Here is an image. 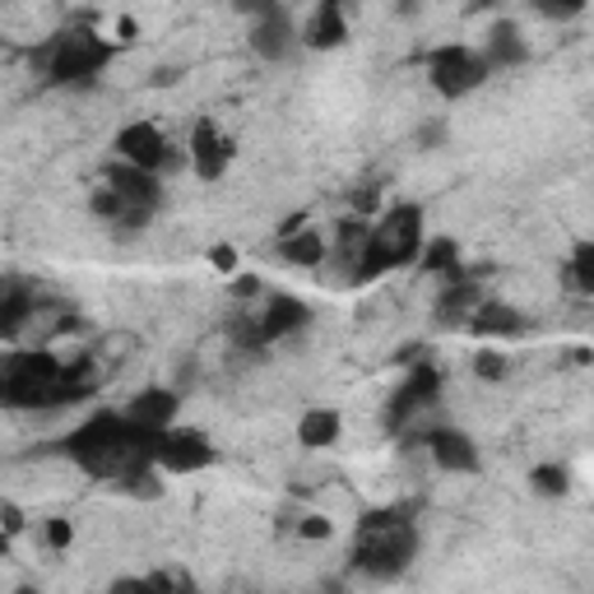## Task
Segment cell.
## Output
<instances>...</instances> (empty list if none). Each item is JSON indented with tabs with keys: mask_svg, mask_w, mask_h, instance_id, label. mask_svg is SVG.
<instances>
[{
	"mask_svg": "<svg viewBox=\"0 0 594 594\" xmlns=\"http://www.w3.org/2000/svg\"><path fill=\"white\" fill-rule=\"evenodd\" d=\"M154 441H158V432H144L125 414H98L66 437V455L84 474L135 483L144 493V483H154V474H148L154 470Z\"/></svg>",
	"mask_w": 594,
	"mask_h": 594,
	"instance_id": "6da1fadb",
	"label": "cell"
},
{
	"mask_svg": "<svg viewBox=\"0 0 594 594\" xmlns=\"http://www.w3.org/2000/svg\"><path fill=\"white\" fill-rule=\"evenodd\" d=\"M98 381L94 363H61L47 349H19L0 358V405H79L98 391Z\"/></svg>",
	"mask_w": 594,
	"mask_h": 594,
	"instance_id": "7a4b0ae2",
	"label": "cell"
},
{
	"mask_svg": "<svg viewBox=\"0 0 594 594\" xmlns=\"http://www.w3.org/2000/svg\"><path fill=\"white\" fill-rule=\"evenodd\" d=\"M418 553V529L405 512H367L358 525L353 543V566L372 581H395L405 576Z\"/></svg>",
	"mask_w": 594,
	"mask_h": 594,
	"instance_id": "3957f363",
	"label": "cell"
},
{
	"mask_svg": "<svg viewBox=\"0 0 594 594\" xmlns=\"http://www.w3.org/2000/svg\"><path fill=\"white\" fill-rule=\"evenodd\" d=\"M418 251H422V209H418V205H395L386 219L372 223V232H367V246L358 251L353 284L381 279V274H386V270L418 261Z\"/></svg>",
	"mask_w": 594,
	"mask_h": 594,
	"instance_id": "277c9868",
	"label": "cell"
},
{
	"mask_svg": "<svg viewBox=\"0 0 594 594\" xmlns=\"http://www.w3.org/2000/svg\"><path fill=\"white\" fill-rule=\"evenodd\" d=\"M112 61V42L94 29H66L42 47V70L52 84H89Z\"/></svg>",
	"mask_w": 594,
	"mask_h": 594,
	"instance_id": "5b68a950",
	"label": "cell"
},
{
	"mask_svg": "<svg viewBox=\"0 0 594 594\" xmlns=\"http://www.w3.org/2000/svg\"><path fill=\"white\" fill-rule=\"evenodd\" d=\"M437 399H441V372H437L432 363H414L409 376H405V386L391 395L386 428H391V432H409L422 414L437 409Z\"/></svg>",
	"mask_w": 594,
	"mask_h": 594,
	"instance_id": "8992f818",
	"label": "cell"
},
{
	"mask_svg": "<svg viewBox=\"0 0 594 594\" xmlns=\"http://www.w3.org/2000/svg\"><path fill=\"white\" fill-rule=\"evenodd\" d=\"M428 75L441 98H464L487 79V61L474 47H437L428 56Z\"/></svg>",
	"mask_w": 594,
	"mask_h": 594,
	"instance_id": "52a82bcc",
	"label": "cell"
},
{
	"mask_svg": "<svg viewBox=\"0 0 594 594\" xmlns=\"http://www.w3.org/2000/svg\"><path fill=\"white\" fill-rule=\"evenodd\" d=\"M117 154L125 167H140V173H163V167H173L177 154H173V144L163 140L158 125H148V121H131V125H121L117 131Z\"/></svg>",
	"mask_w": 594,
	"mask_h": 594,
	"instance_id": "ba28073f",
	"label": "cell"
},
{
	"mask_svg": "<svg viewBox=\"0 0 594 594\" xmlns=\"http://www.w3.org/2000/svg\"><path fill=\"white\" fill-rule=\"evenodd\" d=\"M154 464H163L167 474H196L215 464V446H209L205 432H190V428H167L154 441Z\"/></svg>",
	"mask_w": 594,
	"mask_h": 594,
	"instance_id": "9c48e42d",
	"label": "cell"
},
{
	"mask_svg": "<svg viewBox=\"0 0 594 594\" xmlns=\"http://www.w3.org/2000/svg\"><path fill=\"white\" fill-rule=\"evenodd\" d=\"M311 321L307 302H297V297H270V302L261 307L256 321H242V344H274V339L284 334H297Z\"/></svg>",
	"mask_w": 594,
	"mask_h": 594,
	"instance_id": "30bf717a",
	"label": "cell"
},
{
	"mask_svg": "<svg viewBox=\"0 0 594 594\" xmlns=\"http://www.w3.org/2000/svg\"><path fill=\"white\" fill-rule=\"evenodd\" d=\"M47 302L29 279H19V274H6L0 279V339H24L29 321L37 316V307Z\"/></svg>",
	"mask_w": 594,
	"mask_h": 594,
	"instance_id": "8fae6325",
	"label": "cell"
},
{
	"mask_svg": "<svg viewBox=\"0 0 594 594\" xmlns=\"http://www.w3.org/2000/svg\"><path fill=\"white\" fill-rule=\"evenodd\" d=\"M102 186H108L125 209H135V215H154L163 205V182L154 173H140V167L117 163V167H108V182Z\"/></svg>",
	"mask_w": 594,
	"mask_h": 594,
	"instance_id": "7c38bea8",
	"label": "cell"
},
{
	"mask_svg": "<svg viewBox=\"0 0 594 594\" xmlns=\"http://www.w3.org/2000/svg\"><path fill=\"white\" fill-rule=\"evenodd\" d=\"M186 158H190V167H196L200 182H219L223 167H228V158H232V144L219 135L215 121H196V131H190V144H186Z\"/></svg>",
	"mask_w": 594,
	"mask_h": 594,
	"instance_id": "4fadbf2b",
	"label": "cell"
},
{
	"mask_svg": "<svg viewBox=\"0 0 594 594\" xmlns=\"http://www.w3.org/2000/svg\"><path fill=\"white\" fill-rule=\"evenodd\" d=\"M293 14L284 6H261V19L256 29H251V52H256L261 61H284L293 52Z\"/></svg>",
	"mask_w": 594,
	"mask_h": 594,
	"instance_id": "5bb4252c",
	"label": "cell"
},
{
	"mask_svg": "<svg viewBox=\"0 0 594 594\" xmlns=\"http://www.w3.org/2000/svg\"><path fill=\"white\" fill-rule=\"evenodd\" d=\"M428 446H432V460L441 464L446 474H474L479 470V446L464 432H455V428H432Z\"/></svg>",
	"mask_w": 594,
	"mask_h": 594,
	"instance_id": "9a60e30c",
	"label": "cell"
},
{
	"mask_svg": "<svg viewBox=\"0 0 594 594\" xmlns=\"http://www.w3.org/2000/svg\"><path fill=\"white\" fill-rule=\"evenodd\" d=\"M125 418L140 422L144 432H167V428H173V418H177V395H173V391L148 386V391H140V395L131 399Z\"/></svg>",
	"mask_w": 594,
	"mask_h": 594,
	"instance_id": "2e32d148",
	"label": "cell"
},
{
	"mask_svg": "<svg viewBox=\"0 0 594 594\" xmlns=\"http://www.w3.org/2000/svg\"><path fill=\"white\" fill-rule=\"evenodd\" d=\"M349 37V24H344V10L334 6V0H326V6H316L311 19H307V29H302V42L316 52H330L339 47V42Z\"/></svg>",
	"mask_w": 594,
	"mask_h": 594,
	"instance_id": "e0dca14e",
	"label": "cell"
},
{
	"mask_svg": "<svg viewBox=\"0 0 594 594\" xmlns=\"http://www.w3.org/2000/svg\"><path fill=\"white\" fill-rule=\"evenodd\" d=\"M479 302H483V293H479L470 279L446 284L441 302H437V321H441V326H470V316L479 311Z\"/></svg>",
	"mask_w": 594,
	"mask_h": 594,
	"instance_id": "ac0fdd59",
	"label": "cell"
},
{
	"mask_svg": "<svg viewBox=\"0 0 594 594\" xmlns=\"http://www.w3.org/2000/svg\"><path fill=\"white\" fill-rule=\"evenodd\" d=\"M479 56L487 61V70H493V66H520V61H525L520 29L516 24H493V33L483 37V52Z\"/></svg>",
	"mask_w": 594,
	"mask_h": 594,
	"instance_id": "d6986e66",
	"label": "cell"
},
{
	"mask_svg": "<svg viewBox=\"0 0 594 594\" xmlns=\"http://www.w3.org/2000/svg\"><path fill=\"white\" fill-rule=\"evenodd\" d=\"M470 326H474V334H520L525 330V316L516 307L497 302V297H483L479 311L470 316Z\"/></svg>",
	"mask_w": 594,
	"mask_h": 594,
	"instance_id": "ffe728a7",
	"label": "cell"
},
{
	"mask_svg": "<svg viewBox=\"0 0 594 594\" xmlns=\"http://www.w3.org/2000/svg\"><path fill=\"white\" fill-rule=\"evenodd\" d=\"M339 428H344V422H339L334 409H307L302 422H297V441L311 446V451H321V446L339 441Z\"/></svg>",
	"mask_w": 594,
	"mask_h": 594,
	"instance_id": "44dd1931",
	"label": "cell"
},
{
	"mask_svg": "<svg viewBox=\"0 0 594 594\" xmlns=\"http://www.w3.org/2000/svg\"><path fill=\"white\" fill-rule=\"evenodd\" d=\"M422 256V270H432V274H446V279H464V270H460V246L455 242H446V238H437V242H428L418 251Z\"/></svg>",
	"mask_w": 594,
	"mask_h": 594,
	"instance_id": "7402d4cb",
	"label": "cell"
},
{
	"mask_svg": "<svg viewBox=\"0 0 594 594\" xmlns=\"http://www.w3.org/2000/svg\"><path fill=\"white\" fill-rule=\"evenodd\" d=\"M284 261L288 265H302V270H316L326 261V242L316 238V232H293V238H284Z\"/></svg>",
	"mask_w": 594,
	"mask_h": 594,
	"instance_id": "603a6c76",
	"label": "cell"
},
{
	"mask_svg": "<svg viewBox=\"0 0 594 594\" xmlns=\"http://www.w3.org/2000/svg\"><path fill=\"white\" fill-rule=\"evenodd\" d=\"M566 284L576 293H594V246L590 242H581L576 256L566 261Z\"/></svg>",
	"mask_w": 594,
	"mask_h": 594,
	"instance_id": "cb8c5ba5",
	"label": "cell"
},
{
	"mask_svg": "<svg viewBox=\"0 0 594 594\" xmlns=\"http://www.w3.org/2000/svg\"><path fill=\"white\" fill-rule=\"evenodd\" d=\"M108 594H173V576H167V571H154V576H125Z\"/></svg>",
	"mask_w": 594,
	"mask_h": 594,
	"instance_id": "d4e9b609",
	"label": "cell"
},
{
	"mask_svg": "<svg viewBox=\"0 0 594 594\" xmlns=\"http://www.w3.org/2000/svg\"><path fill=\"white\" fill-rule=\"evenodd\" d=\"M529 483H535V493H543V497H562L566 487H571V479H566L562 464H539V470L529 474Z\"/></svg>",
	"mask_w": 594,
	"mask_h": 594,
	"instance_id": "484cf974",
	"label": "cell"
},
{
	"mask_svg": "<svg viewBox=\"0 0 594 594\" xmlns=\"http://www.w3.org/2000/svg\"><path fill=\"white\" fill-rule=\"evenodd\" d=\"M42 539H47V548H56V553H61V548H70V543H75V525H70V520H61V516H52L47 525H42Z\"/></svg>",
	"mask_w": 594,
	"mask_h": 594,
	"instance_id": "4316f807",
	"label": "cell"
},
{
	"mask_svg": "<svg viewBox=\"0 0 594 594\" xmlns=\"http://www.w3.org/2000/svg\"><path fill=\"white\" fill-rule=\"evenodd\" d=\"M474 372H479L483 381H502V376H506V358H502L497 349H483V353L474 358Z\"/></svg>",
	"mask_w": 594,
	"mask_h": 594,
	"instance_id": "83f0119b",
	"label": "cell"
},
{
	"mask_svg": "<svg viewBox=\"0 0 594 594\" xmlns=\"http://www.w3.org/2000/svg\"><path fill=\"white\" fill-rule=\"evenodd\" d=\"M330 520L326 516H302L297 520V539H311V543H321V539H330Z\"/></svg>",
	"mask_w": 594,
	"mask_h": 594,
	"instance_id": "f1b7e54d",
	"label": "cell"
},
{
	"mask_svg": "<svg viewBox=\"0 0 594 594\" xmlns=\"http://www.w3.org/2000/svg\"><path fill=\"white\" fill-rule=\"evenodd\" d=\"M376 205H381L376 186H363V190H353V209H358V219H363V215H376Z\"/></svg>",
	"mask_w": 594,
	"mask_h": 594,
	"instance_id": "f546056e",
	"label": "cell"
},
{
	"mask_svg": "<svg viewBox=\"0 0 594 594\" xmlns=\"http://www.w3.org/2000/svg\"><path fill=\"white\" fill-rule=\"evenodd\" d=\"M0 529H6V535H19V529H24V516H19V506L0 502Z\"/></svg>",
	"mask_w": 594,
	"mask_h": 594,
	"instance_id": "4dcf8cb0",
	"label": "cell"
},
{
	"mask_svg": "<svg viewBox=\"0 0 594 594\" xmlns=\"http://www.w3.org/2000/svg\"><path fill=\"white\" fill-rule=\"evenodd\" d=\"M209 261H215V270H232V265H238V251H232V246H215V251H209Z\"/></svg>",
	"mask_w": 594,
	"mask_h": 594,
	"instance_id": "1f68e13d",
	"label": "cell"
},
{
	"mask_svg": "<svg viewBox=\"0 0 594 594\" xmlns=\"http://www.w3.org/2000/svg\"><path fill=\"white\" fill-rule=\"evenodd\" d=\"M117 33H121V42H131L135 37V19H117Z\"/></svg>",
	"mask_w": 594,
	"mask_h": 594,
	"instance_id": "d6a6232c",
	"label": "cell"
},
{
	"mask_svg": "<svg viewBox=\"0 0 594 594\" xmlns=\"http://www.w3.org/2000/svg\"><path fill=\"white\" fill-rule=\"evenodd\" d=\"M446 135V125H428V131H422V144H437Z\"/></svg>",
	"mask_w": 594,
	"mask_h": 594,
	"instance_id": "836d02e7",
	"label": "cell"
},
{
	"mask_svg": "<svg viewBox=\"0 0 594 594\" xmlns=\"http://www.w3.org/2000/svg\"><path fill=\"white\" fill-rule=\"evenodd\" d=\"M6 548H10V535H6V529H0V553H6Z\"/></svg>",
	"mask_w": 594,
	"mask_h": 594,
	"instance_id": "e575fe53",
	"label": "cell"
},
{
	"mask_svg": "<svg viewBox=\"0 0 594 594\" xmlns=\"http://www.w3.org/2000/svg\"><path fill=\"white\" fill-rule=\"evenodd\" d=\"M14 594H42V590H33V585H19V590H14Z\"/></svg>",
	"mask_w": 594,
	"mask_h": 594,
	"instance_id": "d590c367",
	"label": "cell"
}]
</instances>
